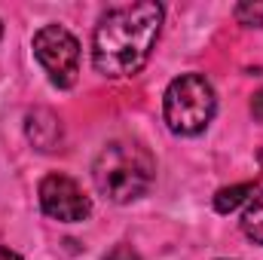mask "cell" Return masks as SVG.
I'll use <instances>...</instances> for the list:
<instances>
[{"mask_svg":"<svg viewBox=\"0 0 263 260\" xmlns=\"http://www.w3.org/2000/svg\"><path fill=\"white\" fill-rule=\"evenodd\" d=\"M34 59L49 73V83L70 89L80 73V43L65 25H43L34 34Z\"/></svg>","mask_w":263,"mask_h":260,"instance_id":"4","label":"cell"},{"mask_svg":"<svg viewBox=\"0 0 263 260\" xmlns=\"http://www.w3.org/2000/svg\"><path fill=\"white\" fill-rule=\"evenodd\" d=\"M214 114H217V95L202 73H181L168 83L162 98V117L168 132L193 138L208 129Z\"/></svg>","mask_w":263,"mask_h":260,"instance_id":"3","label":"cell"},{"mask_svg":"<svg viewBox=\"0 0 263 260\" xmlns=\"http://www.w3.org/2000/svg\"><path fill=\"white\" fill-rule=\"evenodd\" d=\"M242 233H245L251 242L263 245V193L254 196V199L248 202V208H245V214H242Z\"/></svg>","mask_w":263,"mask_h":260,"instance_id":"8","label":"cell"},{"mask_svg":"<svg viewBox=\"0 0 263 260\" xmlns=\"http://www.w3.org/2000/svg\"><path fill=\"white\" fill-rule=\"evenodd\" d=\"M251 193H254V181L236 184V187H223V190L214 193V211H217V214H230V211H236L242 202H248Z\"/></svg>","mask_w":263,"mask_h":260,"instance_id":"7","label":"cell"},{"mask_svg":"<svg viewBox=\"0 0 263 260\" xmlns=\"http://www.w3.org/2000/svg\"><path fill=\"white\" fill-rule=\"evenodd\" d=\"M25 132H28V141L37 150H46L49 153V150H55L62 144V120L52 110H46V107H37V110L28 114Z\"/></svg>","mask_w":263,"mask_h":260,"instance_id":"6","label":"cell"},{"mask_svg":"<svg viewBox=\"0 0 263 260\" xmlns=\"http://www.w3.org/2000/svg\"><path fill=\"white\" fill-rule=\"evenodd\" d=\"M0 260H22L18 251H12L9 245H0Z\"/></svg>","mask_w":263,"mask_h":260,"instance_id":"12","label":"cell"},{"mask_svg":"<svg viewBox=\"0 0 263 260\" xmlns=\"http://www.w3.org/2000/svg\"><path fill=\"white\" fill-rule=\"evenodd\" d=\"M0 37H3V25H0Z\"/></svg>","mask_w":263,"mask_h":260,"instance_id":"13","label":"cell"},{"mask_svg":"<svg viewBox=\"0 0 263 260\" xmlns=\"http://www.w3.org/2000/svg\"><path fill=\"white\" fill-rule=\"evenodd\" d=\"M251 114H254V120H263V89L254 95V101H251Z\"/></svg>","mask_w":263,"mask_h":260,"instance_id":"11","label":"cell"},{"mask_svg":"<svg viewBox=\"0 0 263 260\" xmlns=\"http://www.w3.org/2000/svg\"><path fill=\"white\" fill-rule=\"evenodd\" d=\"M37 196H40L43 214L59 220V224H80L92 214V202L83 193V187L62 172L46 175L37 187Z\"/></svg>","mask_w":263,"mask_h":260,"instance_id":"5","label":"cell"},{"mask_svg":"<svg viewBox=\"0 0 263 260\" xmlns=\"http://www.w3.org/2000/svg\"><path fill=\"white\" fill-rule=\"evenodd\" d=\"M92 181L104 199L117 205H129L147 196V190L153 187L156 162L150 150L141 147L138 141H110L98 150L92 162Z\"/></svg>","mask_w":263,"mask_h":260,"instance_id":"2","label":"cell"},{"mask_svg":"<svg viewBox=\"0 0 263 260\" xmlns=\"http://www.w3.org/2000/svg\"><path fill=\"white\" fill-rule=\"evenodd\" d=\"M165 9L153 0L114 6L98 18L92 34V65L101 77L123 80L141 73L159 40Z\"/></svg>","mask_w":263,"mask_h":260,"instance_id":"1","label":"cell"},{"mask_svg":"<svg viewBox=\"0 0 263 260\" xmlns=\"http://www.w3.org/2000/svg\"><path fill=\"white\" fill-rule=\"evenodd\" d=\"M104 260H141V254L132 248V245H126V242H120V245H114L107 254H104Z\"/></svg>","mask_w":263,"mask_h":260,"instance_id":"10","label":"cell"},{"mask_svg":"<svg viewBox=\"0 0 263 260\" xmlns=\"http://www.w3.org/2000/svg\"><path fill=\"white\" fill-rule=\"evenodd\" d=\"M233 15L245 28H263V0H242V3H236Z\"/></svg>","mask_w":263,"mask_h":260,"instance_id":"9","label":"cell"}]
</instances>
